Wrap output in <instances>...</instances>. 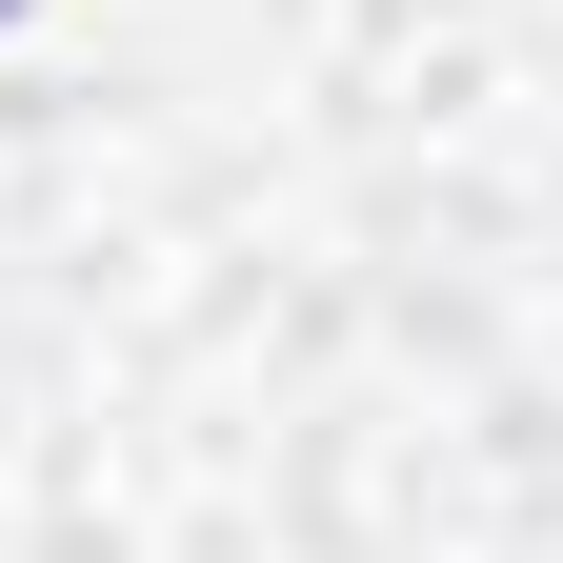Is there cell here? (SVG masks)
Returning a JSON list of instances; mask_svg holds the SVG:
<instances>
[{
	"label": "cell",
	"instance_id": "6da1fadb",
	"mask_svg": "<svg viewBox=\"0 0 563 563\" xmlns=\"http://www.w3.org/2000/svg\"><path fill=\"white\" fill-rule=\"evenodd\" d=\"M0 21H21V0H0Z\"/></svg>",
	"mask_w": 563,
	"mask_h": 563
}]
</instances>
